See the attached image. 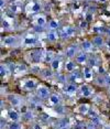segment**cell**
<instances>
[{"label":"cell","instance_id":"obj_1","mask_svg":"<svg viewBox=\"0 0 110 129\" xmlns=\"http://www.w3.org/2000/svg\"><path fill=\"white\" fill-rule=\"evenodd\" d=\"M1 44L6 48H18L20 44H22V39L16 34H8L1 37Z\"/></svg>","mask_w":110,"mask_h":129},{"label":"cell","instance_id":"obj_2","mask_svg":"<svg viewBox=\"0 0 110 129\" xmlns=\"http://www.w3.org/2000/svg\"><path fill=\"white\" fill-rule=\"evenodd\" d=\"M39 85H40L39 82L34 77H24L20 82V87L24 92H33V90L37 88Z\"/></svg>","mask_w":110,"mask_h":129},{"label":"cell","instance_id":"obj_3","mask_svg":"<svg viewBox=\"0 0 110 129\" xmlns=\"http://www.w3.org/2000/svg\"><path fill=\"white\" fill-rule=\"evenodd\" d=\"M51 94H52L51 89L48 88L47 86H45V85L40 84L39 86H37V88L35 89V96L39 99H41V101H47V99L50 98Z\"/></svg>","mask_w":110,"mask_h":129},{"label":"cell","instance_id":"obj_4","mask_svg":"<svg viewBox=\"0 0 110 129\" xmlns=\"http://www.w3.org/2000/svg\"><path fill=\"white\" fill-rule=\"evenodd\" d=\"M8 103L10 104L11 108H21L24 105L23 98L18 94H9L8 95Z\"/></svg>","mask_w":110,"mask_h":129},{"label":"cell","instance_id":"obj_5","mask_svg":"<svg viewBox=\"0 0 110 129\" xmlns=\"http://www.w3.org/2000/svg\"><path fill=\"white\" fill-rule=\"evenodd\" d=\"M82 51L80 50V45L79 44H71L65 49L64 51V55L67 60H73L76 57V55Z\"/></svg>","mask_w":110,"mask_h":129},{"label":"cell","instance_id":"obj_6","mask_svg":"<svg viewBox=\"0 0 110 129\" xmlns=\"http://www.w3.org/2000/svg\"><path fill=\"white\" fill-rule=\"evenodd\" d=\"M47 105L52 107H56L60 105H63V96L57 92H53L51 94L50 98L47 99Z\"/></svg>","mask_w":110,"mask_h":129},{"label":"cell","instance_id":"obj_7","mask_svg":"<svg viewBox=\"0 0 110 129\" xmlns=\"http://www.w3.org/2000/svg\"><path fill=\"white\" fill-rule=\"evenodd\" d=\"M33 23L35 27H40V28H47V19H46V16L44 13H37L34 14L33 17Z\"/></svg>","mask_w":110,"mask_h":129},{"label":"cell","instance_id":"obj_8","mask_svg":"<svg viewBox=\"0 0 110 129\" xmlns=\"http://www.w3.org/2000/svg\"><path fill=\"white\" fill-rule=\"evenodd\" d=\"M31 61L35 64H39L40 62L44 61V56H45V51H43L42 49H36V50H32L31 51Z\"/></svg>","mask_w":110,"mask_h":129},{"label":"cell","instance_id":"obj_9","mask_svg":"<svg viewBox=\"0 0 110 129\" xmlns=\"http://www.w3.org/2000/svg\"><path fill=\"white\" fill-rule=\"evenodd\" d=\"M75 34H76V29L73 25H65V27H63L62 31L60 32V36L62 39H69V38L74 37Z\"/></svg>","mask_w":110,"mask_h":129},{"label":"cell","instance_id":"obj_10","mask_svg":"<svg viewBox=\"0 0 110 129\" xmlns=\"http://www.w3.org/2000/svg\"><path fill=\"white\" fill-rule=\"evenodd\" d=\"M78 94H79L82 97L89 98L94 95V89L90 87V85L88 84H82L78 88Z\"/></svg>","mask_w":110,"mask_h":129},{"label":"cell","instance_id":"obj_11","mask_svg":"<svg viewBox=\"0 0 110 129\" xmlns=\"http://www.w3.org/2000/svg\"><path fill=\"white\" fill-rule=\"evenodd\" d=\"M78 88H79V86L76 83H69L68 82L67 84H65L63 86V92L68 96H73L76 93H78Z\"/></svg>","mask_w":110,"mask_h":129},{"label":"cell","instance_id":"obj_12","mask_svg":"<svg viewBox=\"0 0 110 129\" xmlns=\"http://www.w3.org/2000/svg\"><path fill=\"white\" fill-rule=\"evenodd\" d=\"M8 119L10 121H21L22 120V114L17 109V108H10L8 110Z\"/></svg>","mask_w":110,"mask_h":129},{"label":"cell","instance_id":"obj_13","mask_svg":"<svg viewBox=\"0 0 110 129\" xmlns=\"http://www.w3.org/2000/svg\"><path fill=\"white\" fill-rule=\"evenodd\" d=\"M36 119V114L32 109H24L22 111V120L28 122H32Z\"/></svg>","mask_w":110,"mask_h":129},{"label":"cell","instance_id":"obj_14","mask_svg":"<svg viewBox=\"0 0 110 129\" xmlns=\"http://www.w3.org/2000/svg\"><path fill=\"white\" fill-rule=\"evenodd\" d=\"M88 60H89V54L84 51H80L75 57V61H76L78 65H87Z\"/></svg>","mask_w":110,"mask_h":129},{"label":"cell","instance_id":"obj_15","mask_svg":"<svg viewBox=\"0 0 110 129\" xmlns=\"http://www.w3.org/2000/svg\"><path fill=\"white\" fill-rule=\"evenodd\" d=\"M82 78H83V73L78 69L75 70L74 72L67 74V81L69 82V83H77V82L80 81Z\"/></svg>","mask_w":110,"mask_h":129},{"label":"cell","instance_id":"obj_16","mask_svg":"<svg viewBox=\"0 0 110 129\" xmlns=\"http://www.w3.org/2000/svg\"><path fill=\"white\" fill-rule=\"evenodd\" d=\"M37 42H39V40H37V38L35 36H31V34H29V36L24 37L22 39V44L25 45V46H35L37 44Z\"/></svg>","mask_w":110,"mask_h":129},{"label":"cell","instance_id":"obj_17","mask_svg":"<svg viewBox=\"0 0 110 129\" xmlns=\"http://www.w3.org/2000/svg\"><path fill=\"white\" fill-rule=\"evenodd\" d=\"M80 50L84 52H86V53H91L92 51H94V48L95 45L92 44L91 40H83L82 42H80Z\"/></svg>","mask_w":110,"mask_h":129},{"label":"cell","instance_id":"obj_18","mask_svg":"<svg viewBox=\"0 0 110 129\" xmlns=\"http://www.w3.org/2000/svg\"><path fill=\"white\" fill-rule=\"evenodd\" d=\"M78 64L76 63V61L75 60H66L65 63H64V71L67 73V74H69V73L74 72L75 70H77Z\"/></svg>","mask_w":110,"mask_h":129},{"label":"cell","instance_id":"obj_19","mask_svg":"<svg viewBox=\"0 0 110 129\" xmlns=\"http://www.w3.org/2000/svg\"><path fill=\"white\" fill-rule=\"evenodd\" d=\"M82 73H83V78L85 81H92L94 80V71H92L91 67L89 66H84L83 70H82Z\"/></svg>","mask_w":110,"mask_h":129},{"label":"cell","instance_id":"obj_20","mask_svg":"<svg viewBox=\"0 0 110 129\" xmlns=\"http://www.w3.org/2000/svg\"><path fill=\"white\" fill-rule=\"evenodd\" d=\"M91 42H92V44L95 45V48H102V46L106 45V41L101 34H96V36H94L91 39Z\"/></svg>","mask_w":110,"mask_h":129},{"label":"cell","instance_id":"obj_21","mask_svg":"<svg viewBox=\"0 0 110 129\" xmlns=\"http://www.w3.org/2000/svg\"><path fill=\"white\" fill-rule=\"evenodd\" d=\"M61 38L60 36V33L57 32V30H47V32H46V39H47L48 42H51V43H55V42H57V40H59Z\"/></svg>","mask_w":110,"mask_h":129},{"label":"cell","instance_id":"obj_22","mask_svg":"<svg viewBox=\"0 0 110 129\" xmlns=\"http://www.w3.org/2000/svg\"><path fill=\"white\" fill-rule=\"evenodd\" d=\"M11 74H12V73H11L8 64H6V63L0 64V76H1L2 80H4V78H8Z\"/></svg>","mask_w":110,"mask_h":129},{"label":"cell","instance_id":"obj_23","mask_svg":"<svg viewBox=\"0 0 110 129\" xmlns=\"http://www.w3.org/2000/svg\"><path fill=\"white\" fill-rule=\"evenodd\" d=\"M71 127V121H69L68 118H66V117H63L61 120L56 122V125H55V128L56 129H69Z\"/></svg>","mask_w":110,"mask_h":129},{"label":"cell","instance_id":"obj_24","mask_svg":"<svg viewBox=\"0 0 110 129\" xmlns=\"http://www.w3.org/2000/svg\"><path fill=\"white\" fill-rule=\"evenodd\" d=\"M90 109H91L90 105L87 104V103H84V104H80L79 106L76 108V111L78 114H80V115H88Z\"/></svg>","mask_w":110,"mask_h":129},{"label":"cell","instance_id":"obj_25","mask_svg":"<svg viewBox=\"0 0 110 129\" xmlns=\"http://www.w3.org/2000/svg\"><path fill=\"white\" fill-rule=\"evenodd\" d=\"M87 66L91 67V69H95V67L100 66V58L96 56V55H89V60L87 63Z\"/></svg>","mask_w":110,"mask_h":129},{"label":"cell","instance_id":"obj_26","mask_svg":"<svg viewBox=\"0 0 110 129\" xmlns=\"http://www.w3.org/2000/svg\"><path fill=\"white\" fill-rule=\"evenodd\" d=\"M43 9H44V8H43L42 4H40V2H37V1L31 2V7H30V12L31 13H34V14L41 13V11Z\"/></svg>","mask_w":110,"mask_h":129},{"label":"cell","instance_id":"obj_27","mask_svg":"<svg viewBox=\"0 0 110 129\" xmlns=\"http://www.w3.org/2000/svg\"><path fill=\"white\" fill-rule=\"evenodd\" d=\"M61 64H62V60H61V57L60 56H55V58L53 61L51 62V64H50V67L53 71L55 72V73H57L61 70Z\"/></svg>","mask_w":110,"mask_h":129},{"label":"cell","instance_id":"obj_28","mask_svg":"<svg viewBox=\"0 0 110 129\" xmlns=\"http://www.w3.org/2000/svg\"><path fill=\"white\" fill-rule=\"evenodd\" d=\"M28 72V66L24 63H17L16 64V69H14V74H19L22 75L24 73Z\"/></svg>","mask_w":110,"mask_h":129},{"label":"cell","instance_id":"obj_29","mask_svg":"<svg viewBox=\"0 0 110 129\" xmlns=\"http://www.w3.org/2000/svg\"><path fill=\"white\" fill-rule=\"evenodd\" d=\"M55 75V72L53 71V70L51 69V67H43L42 72H41V76L43 78H53Z\"/></svg>","mask_w":110,"mask_h":129},{"label":"cell","instance_id":"obj_30","mask_svg":"<svg viewBox=\"0 0 110 129\" xmlns=\"http://www.w3.org/2000/svg\"><path fill=\"white\" fill-rule=\"evenodd\" d=\"M60 27H61V22L57 19H51L47 23V30L55 31V30H59Z\"/></svg>","mask_w":110,"mask_h":129},{"label":"cell","instance_id":"obj_31","mask_svg":"<svg viewBox=\"0 0 110 129\" xmlns=\"http://www.w3.org/2000/svg\"><path fill=\"white\" fill-rule=\"evenodd\" d=\"M94 83L96 86L99 87H107L106 80H105V75H98L97 77L94 78Z\"/></svg>","mask_w":110,"mask_h":129},{"label":"cell","instance_id":"obj_32","mask_svg":"<svg viewBox=\"0 0 110 129\" xmlns=\"http://www.w3.org/2000/svg\"><path fill=\"white\" fill-rule=\"evenodd\" d=\"M1 29L5 31H11L13 29L12 24H11V22L9 21V19L8 18H1Z\"/></svg>","mask_w":110,"mask_h":129},{"label":"cell","instance_id":"obj_33","mask_svg":"<svg viewBox=\"0 0 110 129\" xmlns=\"http://www.w3.org/2000/svg\"><path fill=\"white\" fill-rule=\"evenodd\" d=\"M54 111L57 114V115H60L62 117H65L66 114H67V108H66L64 105H60V106L54 107Z\"/></svg>","mask_w":110,"mask_h":129},{"label":"cell","instance_id":"obj_34","mask_svg":"<svg viewBox=\"0 0 110 129\" xmlns=\"http://www.w3.org/2000/svg\"><path fill=\"white\" fill-rule=\"evenodd\" d=\"M56 54L54 53L52 50H48V51H45V56H44V62L51 64V62L55 58Z\"/></svg>","mask_w":110,"mask_h":129},{"label":"cell","instance_id":"obj_35","mask_svg":"<svg viewBox=\"0 0 110 129\" xmlns=\"http://www.w3.org/2000/svg\"><path fill=\"white\" fill-rule=\"evenodd\" d=\"M8 129H23V125L21 121H10Z\"/></svg>","mask_w":110,"mask_h":129},{"label":"cell","instance_id":"obj_36","mask_svg":"<svg viewBox=\"0 0 110 129\" xmlns=\"http://www.w3.org/2000/svg\"><path fill=\"white\" fill-rule=\"evenodd\" d=\"M42 67L39 65V64H34L33 66H31L30 69V72L32 73L33 75H41V72H42Z\"/></svg>","mask_w":110,"mask_h":129},{"label":"cell","instance_id":"obj_37","mask_svg":"<svg viewBox=\"0 0 110 129\" xmlns=\"http://www.w3.org/2000/svg\"><path fill=\"white\" fill-rule=\"evenodd\" d=\"M98 127L99 126H97L96 124H94V122L91 121H87L86 122V125H85V129H98Z\"/></svg>","mask_w":110,"mask_h":129},{"label":"cell","instance_id":"obj_38","mask_svg":"<svg viewBox=\"0 0 110 129\" xmlns=\"http://www.w3.org/2000/svg\"><path fill=\"white\" fill-rule=\"evenodd\" d=\"M9 10H10V12H12V13H17L19 11V7L17 5H10Z\"/></svg>","mask_w":110,"mask_h":129},{"label":"cell","instance_id":"obj_39","mask_svg":"<svg viewBox=\"0 0 110 129\" xmlns=\"http://www.w3.org/2000/svg\"><path fill=\"white\" fill-rule=\"evenodd\" d=\"M1 126H0V128L1 129H8V121H7V119H4V117H1Z\"/></svg>","mask_w":110,"mask_h":129},{"label":"cell","instance_id":"obj_40","mask_svg":"<svg viewBox=\"0 0 110 129\" xmlns=\"http://www.w3.org/2000/svg\"><path fill=\"white\" fill-rule=\"evenodd\" d=\"M8 6V2L7 0H0V8H1V10L4 11V9H6Z\"/></svg>","mask_w":110,"mask_h":129},{"label":"cell","instance_id":"obj_41","mask_svg":"<svg viewBox=\"0 0 110 129\" xmlns=\"http://www.w3.org/2000/svg\"><path fill=\"white\" fill-rule=\"evenodd\" d=\"M79 27L82 28V29H87V28H88V22L86 21V20H83V21L80 22Z\"/></svg>","mask_w":110,"mask_h":129},{"label":"cell","instance_id":"obj_42","mask_svg":"<svg viewBox=\"0 0 110 129\" xmlns=\"http://www.w3.org/2000/svg\"><path fill=\"white\" fill-rule=\"evenodd\" d=\"M105 80H106L107 87H109L110 86V75L109 74H105Z\"/></svg>","mask_w":110,"mask_h":129},{"label":"cell","instance_id":"obj_43","mask_svg":"<svg viewBox=\"0 0 110 129\" xmlns=\"http://www.w3.org/2000/svg\"><path fill=\"white\" fill-rule=\"evenodd\" d=\"M32 129H42V126L40 125V122H34L32 126Z\"/></svg>","mask_w":110,"mask_h":129},{"label":"cell","instance_id":"obj_44","mask_svg":"<svg viewBox=\"0 0 110 129\" xmlns=\"http://www.w3.org/2000/svg\"><path fill=\"white\" fill-rule=\"evenodd\" d=\"M96 1H97V2H99V4H101V5H102V4H106V2H108L109 0H96Z\"/></svg>","mask_w":110,"mask_h":129},{"label":"cell","instance_id":"obj_45","mask_svg":"<svg viewBox=\"0 0 110 129\" xmlns=\"http://www.w3.org/2000/svg\"><path fill=\"white\" fill-rule=\"evenodd\" d=\"M106 34H107V36H108V37L110 38V28H108V29H107V32H106Z\"/></svg>","mask_w":110,"mask_h":129},{"label":"cell","instance_id":"obj_46","mask_svg":"<svg viewBox=\"0 0 110 129\" xmlns=\"http://www.w3.org/2000/svg\"><path fill=\"white\" fill-rule=\"evenodd\" d=\"M108 93H109V95H110V86L108 87Z\"/></svg>","mask_w":110,"mask_h":129},{"label":"cell","instance_id":"obj_47","mask_svg":"<svg viewBox=\"0 0 110 129\" xmlns=\"http://www.w3.org/2000/svg\"><path fill=\"white\" fill-rule=\"evenodd\" d=\"M88 2H91V1H95V0H87Z\"/></svg>","mask_w":110,"mask_h":129},{"label":"cell","instance_id":"obj_48","mask_svg":"<svg viewBox=\"0 0 110 129\" xmlns=\"http://www.w3.org/2000/svg\"><path fill=\"white\" fill-rule=\"evenodd\" d=\"M74 1H82V0H74Z\"/></svg>","mask_w":110,"mask_h":129}]
</instances>
